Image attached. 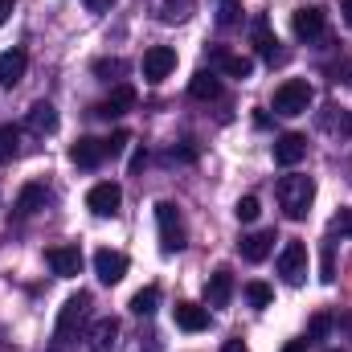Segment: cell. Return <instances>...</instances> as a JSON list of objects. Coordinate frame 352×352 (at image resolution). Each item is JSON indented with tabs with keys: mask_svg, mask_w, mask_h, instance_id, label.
I'll list each match as a JSON object with an SVG mask.
<instances>
[{
	"mask_svg": "<svg viewBox=\"0 0 352 352\" xmlns=\"http://www.w3.org/2000/svg\"><path fill=\"white\" fill-rule=\"evenodd\" d=\"M316 201V180L311 176H283L278 180V205L291 221H303Z\"/></svg>",
	"mask_w": 352,
	"mask_h": 352,
	"instance_id": "6da1fadb",
	"label": "cell"
},
{
	"mask_svg": "<svg viewBox=\"0 0 352 352\" xmlns=\"http://www.w3.org/2000/svg\"><path fill=\"white\" fill-rule=\"evenodd\" d=\"M156 226H160V250H164V254H176V250H184L188 234H184L180 209H176L173 201H160V205H156Z\"/></svg>",
	"mask_w": 352,
	"mask_h": 352,
	"instance_id": "7a4b0ae2",
	"label": "cell"
},
{
	"mask_svg": "<svg viewBox=\"0 0 352 352\" xmlns=\"http://www.w3.org/2000/svg\"><path fill=\"white\" fill-rule=\"evenodd\" d=\"M87 320H90V291H78V295H70V299L62 303V311H58V340L78 336V332L87 328Z\"/></svg>",
	"mask_w": 352,
	"mask_h": 352,
	"instance_id": "3957f363",
	"label": "cell"
},
{
	"mask_svg": "<svg viewBox=\"0 0 352 352\" xmlns=\"http://www.w3.org/2000/svg\"><path fill=\"white\" fill-rule=\"evenodd\" d=\"M311 98H316L311 82H303V78H287L283 87L274 90V111H278V115H307Z\"/></svg>",
	"mask_w": 352,
	"mask_h": 352,
	"instance_id": "277c9868",
	"label": "cell"
},
{
	"mask_svg": "<svg viewBox=\"0 0 352 352\" xmlns=\"http://www.w3.org/2000/svg\"><path fill=\"white\" fill-rule=\"evenodd\" d=\"M278 274L287 287H299L307 278V246L303 242H287L283 254H278Z\"/></svg>",
	"mask_w": 352,
	"mask_h": 352,
	"instance_id": "5b68a950",
	"label": "cell"
},
{
	"mask_svg": "<svg viewBox=\"0 0 352 352\" xmlns=\"http://www.w3.org/2000/svg\"><path fill=\"white\" fill-rule=\"evenodd\" d=\"M119 205H123V188H119L115 180H102V184H94L87 192V209L98 213V217H115Z\"/></svg>",
	"mask_w": 352,
	"mask_h": 352,
	"instance_id": "8992f818",
	"label": "cell"
},
{
	"mask_svg": "<svg viewBox=\"0 0 352 352\" xmlns=\"http://www.w3.org/2000/svg\"><path fill=\"white\" fill-rule=\"evenodd\" d=\"M173 70H176V50L173 45H152V50L144 54V78H148V82H164Z\"/></svg>",
	"mask_w": 352,
	"mask_h": 352,
	"instance_id": "52a82bcc",
	"label": "cell"
},
{
	"mask_svg": "<svg viewBox=\"0 0 352 352\" xmlns=\"http://www.w3.org/2000/svg\"><path fill=\"white\" fill-rule=\"evenodd\" d=\"M45 263L54 266L58 278H74V274H82V250L78 246H50Z\"/></svg>",
	"mask_w": 352,
	"mask_h": 352,
	"instance_id": "ba28073f",
	"label": "cell"
},
{
	"mask_svg": "<svg viewBox=\"0 0 352 352\" xmlns=\"http://www.w3.org/2000/svg\"><path fill=\"white\" fill-rule=\"evenodd\" d=\"M303 156H307V135L287 131V135H278V140H274V160H278L283 168H295Z\"/></svg>",
	"mask_w": 352,
	"mask_h": 352,
	"instance_id": "9c48e42d",
	"label": "cell"
},
{
	"mask_svg": "<svg viewBox=\"0 0 352 352\" xmlns=\"http://www.w3.org/2000/svg\"><path fill=\"white\" fill-rule=\"evenodd\" d=\"M173 320H176V328H180V332H205V328H209V307L180 299V303L173 307Z\"/></svg>",
	"mask_w": 352,
	"mask_h": 352,
	"instance_id": "30bf717a",
	"label": "cell"
},
{
	"mask_svg": "<svg viewBox=\"0 0 352 352\" xmlns=\"http://www.w3.org/2000/svg\"><path fill=\"white\" fill-rule=\"evenodd\" d=\"M115 336H119V320L115 316H102L90 324L87 336V352H115Z\"/></svg>",
	"mask_w": 352,
	"mask_h": 352,
	"instance_id": "8fae6325",
	"label": "cell"
},
{
	"mask_svg": "<svg viewBox=\"0 0 352 352\" xmlns=\"http://www.w3.org/2000/svg\"><path fill=\"white\" fill-rule=\"evenodd\" d=\"M131 107H135V87H127V82H119V87L111 90V94H107V98H102V102H98L94 111H98L102 119H119V115H127Z\"/></svg>",
	"mask_w": 352,
	"mask_h": 352,
	"instance_id": "7c38bea8",
	"label": "cell"
},
{
	"mask_svg": "<svg viewBox=\"0 0 352 352\" xmlns=\"http://www.w3.org/2000/svg\"><path fill=\"white\" fill-rule=\"evenodd\" d=\"M291 29H295V37L299 41H320L324 37V8H299L295 12V21H291Z\"/></svg>",
	"mask_w": 352,
	"mask_h": 352,
	"instance_id": "4fadbf2b",
	"label": "cell"
},
{
	"mask_svg": "<svg viewBox=\"0 0 352 352\" xmlns=\"http://www.w3.org/2000/svg\"><path fill=\"white\" fill-rule=\"evenodd\" d=\"M230 295H234V274H230V266H217L209 274V283H205V303L209 307H226Z\"/></svg>",
	"mask_w": 352,
	"mask_h": 352,
	"instance_id": "5bb4252c",
	"label": "cell"
},
{
	"mask_svg": "<svg viewBox=\"0 0 352 352\" xmlns=\"http://www.w3.org/2000/svg\"><path fill=\"white\" fill-rule=\"evenodd\" d=\"M94 274L102 278V283H123V274H127V254H119V250H98L94 254Z\"/></svg>",
	"mask_w": 352,
	"mask_h": 352,
	"instance_id": "9a60e30c",
	"label": "cell"
},
{
	"mask_svg": "<svg viewBox=\"0 0 352 352\" xmlns=\"http://www.w3.org/2000/svg\"><path fill=\"white\" fill-rule=\"evenodd\" d=\"M25 70H29V54H25V50H4V54H0V87L12 90L25 78Z\"/></svg>",
	"mask_w": 352,
	"mask_h": 352,
	"instance_id": "2e32d148",
	"label": "cell"
},
{
	"mask_svg": "<svg viewBox=\"0 0 352 352\" xmlns=\"http://www.w3.org/2000/svg\"><path fill=\"white\" fill-rule=\"evenodd\" d=\"M70 160L78 164V168H98L102 160H107V148H102V140H78L74 148H70Z\"/></svg>",
	"mask_w": 352,
	"mask_h": 352,
	"instance_id": "e0dca14e",
	"label": "cell"
},
{
	"mask_svg": "<svg viewBox=\"0 0 352 352\" xmlns=\"http://www.w3.org/2000/svg\"><path fill=\"white\" fill-rule=\"evenodd\" d=\"M254 45H258V54H263V58L270 62V66H274V62H287V54L278 50V37L270 33L266 16H258V21H254Z\"/></svg>",
	"mask_w": 352,
	"mask_h": 352,
	"instance_id": "ac0fdd59",
	"label": "cell"
},
{
	"mask_svg": "<svg viewBox=\"0 0 352 352\" xmlns=\"http://www.w3.org/2000/svg\"><path fill=\"white\" fill-rule=\"evenodd\" d=\"M29 131H37V135H54V131H58V111H54V102H33V107H29Z\"/></svg>",
	"mask_w": 352,
	"mask_h": 352,
	"instance_id": "d6986e66",
	"label": "cell"
},
{
	"mask_svg": "<svg viewBox=\"0 0 352 352\" xmlns=\"http://www.w3.org/2000/svg\"><path fill=\"white\" fill-rule=\"evenodd\" d=\"M54 197H50V188L45 184H25L21 188V197H16V213L21 217H29V213H37V209H45Z\"/></svg>",
	"mask_w": 352,
	"mask_h": 352,
	"instance_id": "ffe728a7",
	"label": "cell"
},
{
	"mask_svg": "<svg viewBox=\"0 0 352 352\" xmlns=\"http://www.w3.org/2000/svg\"><path fill=\"white\" fill-rule=\"evenodd\" d=\"M238 250H242L246 263H263V258H270V250H274V234H266V230L263 234H246Z\"/></svg>",
	"mask_w": 352,
	"mask_h": 352,
	"instance_id": "44dd1931",
	"label": "cell"
},
{
	"mask_svg": "<svg viewBox=\"0 0 352 352\" xmlns=\"http://www.w3.org/2000/svg\"><path fill=\"white\" fill-rule=\"evenodd\" d=\"M213 62H217L230 78H250V74H254V62H250V58H242V54H230V50H217V54H213Z\"/></svg>",
	"mask_w": 352,
	"mask_h": 352,
	"instance_id": "7402d4cb",
	"label": "cell"
},
{
	"mask_svg": "<svg viewBox=\"0 0 352 352\" xmlns=\"http://www.w3.org/2000/svg\"><path fill=\"white\" fill-rule=\"evenodd\" d=\"M188 94H192L197 102H209V98H217V94H221V82H217V74H213V70H201V74H192V82H188Z\"/></svg>",
	"mask_w": 352,
	"mask_h": 352,
	"instance_id": "603a6c76",
	"label": "cell"
},
{
	"mask_svg": "<svg viewBox=\"0 0 352 352\" xmlns=\"http://www.w3.org/2000/svg\"><path fill=\"white\" fill-rule=\"evenodd\" d=\"M21 156V131L12 127V123H4L0 127V164H8V160H16Z\"/></svg>",
	"mask_w": 352,
	"mask_h": 352,
	"instance_id": "cb8c5ba5",
	"label": "cell"
},
{
	"mask_svg": "<svg viewBox=\"0 0 352 352\" xmlns=\"http://www.w3.org/2000/svg\"><path fill=\"white\" fill-rule=\"evenodd\" d=\"M192 12H197V0H164V4H160V21H168V25L188 21Z\"/></svg>",
	"mask_w": 352,
	"mask_h": 352,
	"instance_id": "d4e9b609",
	"label": "cell"
},
{
	"mask_svg": "<svg viewBox=\"0 0 352 352\" xmlns=\"http://www.w3.org/2000/svg\"><path fill=\"white\" fill-rule=\"evenodd\" d=\"M127 74V62L123 58H98L94 62V78H102V82H119Z\"/></svg>",
	"mask_w": 352,
	"mask_h": 352,
	"instance_id": "484cf974",
	"label": "cell"
},
{
	"mask_svg": "<svg viewBox=\"0 0 352 352\" xmlns=\"http://www.w3.org/2000/svg\"><path fill=\"white\" fill-rule=\"evenodd\" d=\"M156 303H160V287H144V291L131 295V311H135V316H152Z\"/></svg>",
	"mask_w": 352,
	"mask_h": 352,
	"instance_id": "4316f807",
	"label": "cell"
},
{
	"mask_svg": "<svg viewBox=\"0 0 352 352\" xmlns=\"http://www.w3.org/2000/svg\"><path fill=\"white\" fill-rule=\"evenodd\" d=\"M328 332H332V316L316 311V316H311V324H307V344H311V340H324Z\"/></svg>",
	"mask_w": 352,
	"mask_h": 352,
	"instance_id": "83f0119b",
	"label": "cell"
},
{
	"mask_svg": "<svg viewBox=\"0 0 352 352\" xmlns=\"http://www.w3.org/2000/svg\"><path fill=\"white\" fill-rule=\"evenodd\" d=\"M246 299H250V307H270L274 291H270L266 283H246Z\"/></svg>",
	"mask_w": 352,
	"mask_h": 352,
	"instance_id": "f1b7e54d",
	"label": "cell"
},
{
	"mask_svg": "<svg viewBox=\"0 0 352 352\" xmlns=\"http://www.w3.org/2000/svg\"><path fill=\"white\" fill-rule=\"evenodd\" d=\"M234 213H238V221H258L263 205H258V197H242V201L234 205Z\"/></svg>",
	"mask_w": 352,
	"mask_h": 352,
	"instance_id": "f546056e",
	"label": "cell"
},
{
	"mask_svg": "<svg viewBox=\"0 0 352 352\" xmlns=\"http://www.w3.org/2000/svg\"><path fill=\"white\" fill-rule=\"evenodd\" d=\"M320 278L324 283H332L336 278V250H332V242L324 246V254H320Z\"/></svg>",
	"mask_w": 352,
	"mask_h": 352,
	"instance_id": "4dcf8cb0",
	"label": "cell"
},
{
	"mask_svg": "<svg viewBox=\"0 0 352 352\" xmlns=\"http://www.w3.org/2000/svg\"><path fill=\"white\" fill-rule=\"evenodd\" d=\"M127 144H131V135H127V131H115L111 140H102V148H107V156H119V152H123Z\"/></svg>",
	"mask_w": 352,
	"mask_h": 352,
	"instance_id": "1f68e13d",
	"label": "cell"
},
{
	"mask_svg": "<svg viewBox=\"0 0 352 352\" xmlns=\"http://www.w3.org/2000/svg\"><path fill=\"white\" fill-rule=\"evenodd\" d=\"M332 230H336L340 238H352V209H340V213H336V221H332Z\"/></svg>",
	"mask_w": 352,
	"mask_h": 352,
	"instance_id": "d6a6232c",
	"label": "cell"
},
{
	"mask_svg": "<svg viewBox=\"0 0 352 352\" xmlns=\"http://www.w3.org/2000/svg\"><path fill=\"white\" fill-rule=\"evenodd\" d=\"M168 160H184V164H192V160H197V148H192V144H184V148H173V152H168Z\"/></svg>",
	"mask_w": 352,
	"mask_h": 352,
	"instance_id": "836d02e7",
	"label": "cell"
},
{
	"mask_svg": "<svg viewBox=\"0 0 352 352\" xmlns=\"http://www.w3.org/2000/svg\"><path fill=\"white\" fill-rule=\"evenodd\" d=\"M336 82H344V87H352V62L344 58L340 66H336Z\"/></svg>",
	"mask_w": 352,
	"mask_h": 352,
	"instance_id": "e575fe53",
	"label": "cell"
},
{
	"mask_svg": "<svg viewBox=\"0 0 352 352\" xmlns=\"http://www.w3.org/2000/svg\"><path fill=\"white\" fill-rule=\"evenodd\" d=\"M12 8H16V0H0V25L12 16Z\"/></svg>",
	"mask_w": 352,
	"mask_h": 352,
	"instance_id": "d590c367",
	"label": "cell"
},
{
	"mask_svg": "<svg viewBox=\"0 0 352 352\" xmlns=\"http://www.w3.org/2000/svg\"><path fill=\"white\" fill-rule=\"evenodd\" d=\"M336 324H340V332H344V336H349V340H352V311H344V316H340Z\"/></svg>",
	"mask_w": 352,
	"mask_h": 352,
	"instance_id": "8d00e7d4",
	"label": "cell"
},
{
	"mask_svg": "<svg viewBox=\"0 0 352 352\" xmlns=\"http://www.w3.org/2000/svg\"><path fill=\"white\" fill-rule=\"evenodd\" d=\"M87 4H90V12H107V8H111L115 0H87Z\"/></svg>",
	"mask_w": 352,
	"mask_h": 352,
	"instance_id": "74e56055",
	"label": "cell"
},
{
	"mask_svg": "<svg viewBox=\"0 0 352 352\" xmlns=\"http://www.w3.org/2000/svg\"><path fill=\"white\" fill-rule=\"evenodd\" d=\"M221 352H250V349H246L242 340H226V344H221Z\"/></svg>",
	"mask_w": 352,
	"mask_h": 352,
	"instance_id": "f35d334b",
	"label": "cell"
},
{
	"mask_svg": "<svg viewBox=\"0 0 352 352\" xmlns=\"http://www.w3.org/2000/svg\"><path fill=\"white\" fill-rule=\"evenodd\" d=\"M144 160H148V152H135V156H131V173H140V168H144Z\"/></svg>",
	"mask_w": 352,
	"mask_h": 352,
	"instance_id": "ab89813d",
	"label": "cell"
},
{
	"mask_svg": "<svg viewBox=\"0 0 352 352\" xmlns=\"http://www.w3.org/2000/svg\"><path fill=\"white\" fill-rule=\"evenodd\" d=\"M283 352H307V340H291V344H283Z\"/></svg>",
	"mask_w": 352,
	"mask_h": 352,
	"instance_id": "60d3db41",
	"label": "cell"
},
{
	"mask_svg": "<svg viewBox=\"0 0 352 352\" xmlns=\"http://www.w3.org/2000/svg\"><path fill=\"white\" fill-rule=\"evenodd\" d=\"M340 12H344V21L352 25V0H340Z\"/></svg>",
	"mask_w": 352,
	"mask_h": 352,
	"instance_id": "b9f144b4",
	"label": "cell"
},
{
	"mask_svg": "<svg viewBox=\"0 0 352 352\" xmlns=\"http://www.w3.org/2000/svg\"><path fill=\"white\" fill-rule=\"evenodd\" d=\"M340 131H344V135H352V111L344 115V127H340Z\"/></svg>",
	"mask_w": 352,
	"mask_h": 352,
	"instance_id": "7bdbcfd3",
	"label": "cell"
},
{
	"mask_svg": "<svg viewBox=\"0 0 352 352\" xmlns=\"http://www.w3.org/2000/svg\"><path fill=\"white\" fill-rule=\"evenodd\" d=\"M221 4H238V0H221Z\"/></svg>",
	"mask_w": 352,
	"mask_h": 352,
	"instance_id": "ee69618b",
	"label": "cell"
},
{
	"mask_svg": "<svg viewBox=\"0 0 352 352\" xmlns=\"http://www.w3.org/2000/svg\"><path fill=\"white\" fill-rule=\"evenodd\" d=\"M328 352H340V349H328Z\"/></svg>",
	"mask_w": 352,
	"mask_h": 352,
	"instance_id": "f6af8a7d",
	"label": "cell"
}]
</instances>
